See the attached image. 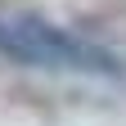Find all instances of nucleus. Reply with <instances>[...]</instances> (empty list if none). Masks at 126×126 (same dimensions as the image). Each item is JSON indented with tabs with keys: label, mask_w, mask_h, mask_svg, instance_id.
Instances as JSON below:
<instances>
[{
	"label": "nucleus",
	"mask_w": 126,
	"mask_h": 126,
	"mask_svg": "<svg viewBox=\"0 0 126 126\" xmlns=\"http://www.w3.org/2000/svg\"><path fill=\"white\" fill-rule=\"evenodd\" d=\"M0 59L45 72H81V77H126L117 50L50 23L45 14H0Z\"/></svg>",
	"instance_id": "1"
}]
</instances>
